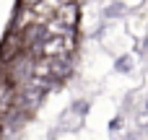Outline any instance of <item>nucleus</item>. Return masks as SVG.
Returning <instances> with one entry per match:
<instances>
[{"instance_id": "1", "label": "nucleus", "mask_w": 148, "mask_h": 140, "mask_svg": "<svg viewBox=\"0 0 148 140\" xmlns=\"http://www.w3.org/2000/svg\"><path fill=\"white\" fill-rule=\"evenodd\" d=\"M21 44H23V36L21 34H8V39H5V47H3V52H0V60H13L18 52H21Z\"/></svg>"}]
</instances>
